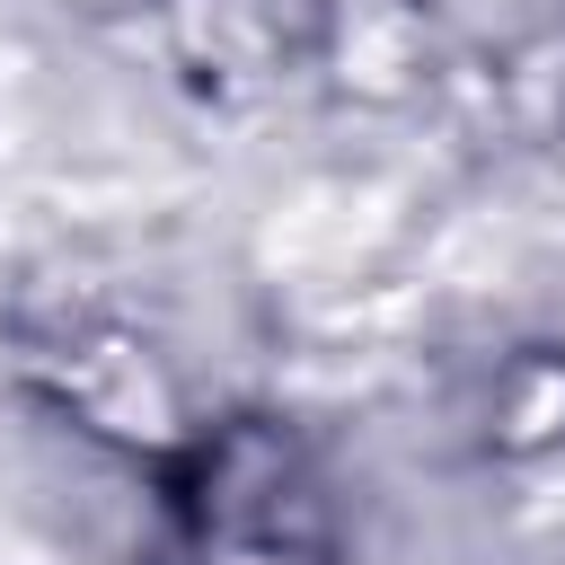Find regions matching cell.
I'll return each instance as SVG.
<instances>
[{
    "mask_svg": "<svg viewBox=\"0 0 565 565\" xmlns=\"http://www.w3.org/2000/svg\"><path fill=\"white\" fill-rule=\"evenodd\" d=\"M177 565H335V503L318 459L247 415L203 424L177 459Z\"/></svg>",
    "mask_w": 565,
    "mask_h": 565,
    "instance_id": "1",
    "label": "cell"
},
{
    "mask_svg": "<svg viewBox=\"0 0 565 565\" xmlns=\"http://www.w3.org/2000/svg\"><path fill=\"white\" fill-rule=\"evenodd\" d=\"M53 397H62V415H71L79 433L124 441V450H141V459H159V468L203 433V424L185 415L177 380L159 371V353L132 344L124 327H71V335L53 344Z\"/></svg>",
    "mask_w": 565,
    "mask_h": 565,
    "instance_id": "2",
    "label": "cell"
},
{
    "mask_svg": "<svg viewBox=\"0 0 565 565\" xmlns=\"http://www.w3.org/2000/svg\"><path fill=\"white\" fill-rule=\"evenodd\" d=\"M318 26H327V53H335L344 79L397 88L406 71H424L433 0H318Z\"/></svg>",
    "mask_w": 565,
    "mask_h": 565,
    "instance_id": "3",
    "label": "cell"
},
{
    "mask_svg": "<svg viewBox=\"0 0 565 565\" xmlns=\"http://www.w3.org/2000/svg\"><path fill=\"white\" fill-rule=\"evenodd\" d=\"M494 441L503 450H539V441H565V362L556 353H530L494 380Z\"/></svg>",
    "mask_w": 565,
    "mask_h": 565,
    "instance_id": "4",
    "label": "cell"
},
{
    "mask_svg": "<svg viewBox=\"0 0 565 565\" xmlns=\"http://www.w3.org/2000/svg\"><path fill=\"white\" fill-rule=\"evenodd\" d=\"M177 44L185 62H212V79H238L265 53V18L256 0H177Z\"/></svg>",
    "mask_w": 565,
    "mask_h": 565,
    "instance_id": "5",
    "label": "cell"
}]
</instances>
